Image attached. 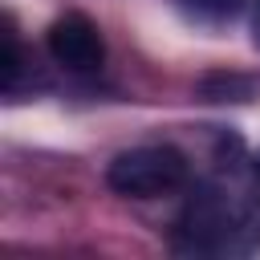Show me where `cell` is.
<instances>
[{
	"label": "cell",
	"instance_id": "cell-1",
	"mask_svg": "<svg viewBox=\"0 0 260 260\" xmlns=\"http://www.w3.org/2000/svg\"><path fill=\"white\" fill-rule=\"evenodd\" d=\"M106 183L130 199H158L187 183V158L175 146H134L110 162Z\"/></svg>",
	"mask_w": 260,
	"mask_h": 260
},
{
	"label": "cell",
	"instance_id": "cell-2",
	"mask_svg": "<svg viewBox=\"0 0 260 260\" xmlns=\"http://www.w3.org/2000/svg\"><path fill=\"white\" fill-rule=\"evenodd\" d=\"M49 53L57 65L73 73H93L106 61V41H102V28L85 12H65L49 24Z\"/></svg>",
	"mask_w": 260,
	"mask_h": 260
},
{
	"label": "cell",
	"instance_id": "cell-3",
	"mask_svg": "<svg viewBox=\"0 0 260 260\" xmlns=\"http://www.w3.org/2000/svg\"><path fill=\"white\" fill-rule=\"evenodd\" d=\"M179 4H183V12L195 16V20H228V16L240 8V0H179Z\"/></svg>",
	"mask_w": 260,
	"mask_h": 260
},
{
	"label": "cell",
	"instance_id": "cell-4",
	"mask_svg": "<svg viewBox=\"0 0 260 260\" xmlns=\"http://www.w3.org/2000/svg\"><path fill=\"white\" fill-rule=\"evenodd\" d=\"M256 24H260V16H256Z\"/></svg>",
	"mask_w": 260,
	"mask_h": 260
}]
</instances>
